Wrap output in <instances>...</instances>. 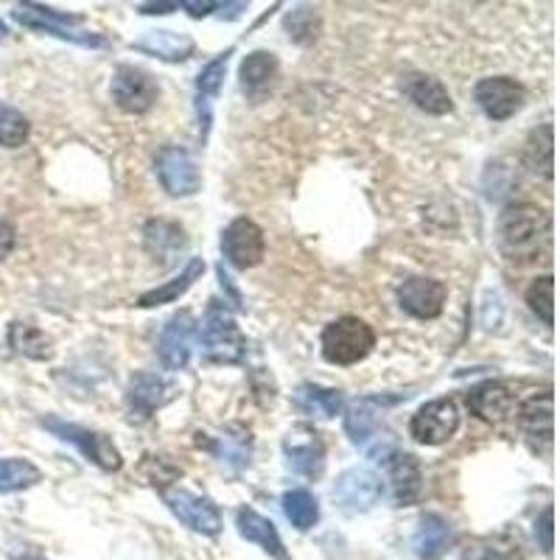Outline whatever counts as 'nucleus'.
Listing matches in <instances>:
<instances>
[{"label":"nucleus","instance_id":"nucleus-20","mask_svg":"<svg viewBox=\"0 0 560 560\" xmlns=\"http://www.w3.org/2000/svg\"><path fill=\"white\" fill-rule=\"evenodd\" d=\"M468 410L485 424H502L513 415L515 395L502 381H483V385L471 387Z\"/></svg>","mask_w":560,"mask_h":560},{"label":"nucleus","instance_id":"nucleus-31","mask_svg":"<svg viewBox=\"0 0 560 560\" xmlns=\"http://www.w3.org/2000/svg\"><path fill=\"white\" fill-rule=\"evenodd\" d=\"M9 345L20 356L34 358V362H48L53 356V342L42 328L32 326V322H12L9 326Z\"/></svg>","mask_w":560,"mask_h":560},{"label":"nucleus","instance_id":"nucleus-21","mask_svg":"<svg viewBox=\"0 0 560 560\" xmlns=\"http://www.w3.org/2000/svg\"><path fill=\"white\" fill-rule=\"evenodd\" d=\"M196 446L199 449H208L210 454H216L222 463H228L233 471H242L249 465V456H253V431L244 429V426L233 424L222 431L219 437L210 435H196Z\"/></svg>","mask_w":560,"mask_h":560},{"label":"nucleus","instance_id":"nucleus-17","mask_svg":"<svg viewBox=\"0 0 560 560\" xmlns=\"http://www.w3.org/2000/svg\"><path fill=\"white\" fill-rule=\"evenodd\" d=\"M449 289L435 278H410L398 289V306L415 319H435L443 314Z\"/></svg>","mask_w":560,"mask_h":560},{"label":"nucleus","instance_id":"nucleus-37","mask_svg":"<svg viewBox=\"0 0 560 560\" xmlns=\"http://www.w3.org/2000/svg\"><path fill=\"white\" fill-rule=\"evenodd\" d=\"M460 560H508V558H504V552L496 547V544L479 541V544H474V547L463 549Z\"/></svg>","mask_w":560,"mask_h":560},{"label":"nucleus","instance_id":"nucleus-2","mask_svg":"<svg viewBox=\"0 0 560 560\" xmlns=\"http://www.w3.org/2000/svg\"><path fill=\"white\" fill-rule=\"evenodd\" d=\"M196 337L203 342L205 362L214 365H239L247 358V337L235 326V317L222 300H210L203 326L196 328Z\"/></svg>","mask_w":560,"mask_h":560},{"label":"nucleus","instance_id":"nucleus-36","mask_svg":"<svg viewBox=\"0 0 560 560\" xmlns=\"http://www.w3.org/2000/svg\"><path fill=\"white\" fill-rule=\"evenodd\" d=\"M317 28H319L317 14H314L308 7L294 9V12L287 17V32H292L289 37H294L297 42H312V39L317 37Z\"/></svg>","mask_w":560,"mask_h":560},{"label":"nucleus","instance_id":"nucleus-13","mask_svg":"<svg viewBox=\"0 0 560 560\" xmlns=\"http://www.w3.org/2000/svg\"><path fill=\"white\" fill-rule=\"evenodd\" d=\"M406 395H365V398H356L345 412V431L351 437V443L362 446V449L370 451L373 440L381 443V437L378 435V421H381V412L387 406H395L401 404Z\"/></svg>","mask_w":560,"mask_h":560},{"label":"nucleus","instance_id":"nucleus-41","mask_svg":"<svg viewBox=\"0 0 560 560\" xmlns=\"http://www.w3.org/2000/svg\"><path fill=\"white\" fill-rule=\"evenodd\" d=\"M174 9H180V3H141L137 12L141 14H169V12H174Z\"/></svg>","mask_w":560,"mask_h":560},{"label":"nucleus","instance_id":"nucleus-7","mask_svg":"<svg viewBox=\"0 0 560 560\" xmlns=\"http://www.w3.org/2000/svg\"><path fill=\"white\" fill-rule=\"evenodd\" d=\"M160 496H163L166 508H169L185 527L194 529V533H222V513H219V508H216L214 499H208V496L191 494V490L174 488V485L160 490Z\"/></svg>","mask_w":560,"mask_h":560},{"label":"nucleus","instance_id":"nucleus-42","mask_svg":"<svg viewBox=\"0 0 560 560\" xmlns=\"http://www.w3.org/2000/svg\"><path fill=\"white\" fill-rule=\"evenodd\" d=\"M242 12H247V3H219V14L228 20L242 17Z\"/></svg>","mask_w":560,"mask_h":560},{"label":"nucleus","instance_id":"nucleus-30","mask_svg":"<svg viewBox=\"0 0 560 560\" xmlns=\"http://www.w3.org/2000/svg\"><path fill=\"white\" fill-rule=\"evenodd\" d=\"M294 404L303 415L312 417H337L345 410V395L342 390H331V387L319 385H300L294 392Z\"/></svg>","mask_w":560,"mask_h":560},{"label":"nucleus","instance_id":"nucleus-24","mask_svg":"<svg viewBox=\"0 0 560 560\" xmlns=\"http://www.w3.org/2000/svg\"><path fill=\"white\" fill-rule=\"evenodd\" d=\"M235 524H239V533H242V538L258 544V547H261L264 552L272 555V558L287 560V552H283V541H280L278 527L269 522L267 515H261L258 510H253V508H242L239 513H235Z\"/></svg>","mask_w":560,"mask_h":560},{"label":"nucleus","instance_id":"nucleus-32","mask_svg":"<svg viewBox=\"0 0 560 560\" xmlns=\"http://www.w3.org/2000/svg\"><path fill=\"white\" fill-rule=\"evenodd\" d=\"M42 483V471L20 456H0V494H17Z\"/></svg>","mask_w":560,"mask_h":560},{"label":"nucleus","instance_id":"nucleus-35","mask_svg":"<svg viewBox=\"0 0 560 560\" xmlns=\"http://www.w3.org/2000/svg\"><path fill=\"white\" fill-rule=\"evenodd\" d=\"M28 132H32L28 118L20 110H14V107L0 101V146L17 149V146H23L28 141Z\"/></svg>","mask_w":560,"mask_h":560},{"label":"nucleus","instance_id":"nucleus-10","mask_svg":"<svg viewBox=\"0 0 560 560\" xmlns=\"http://www.w3.org/2000/svg\"><path fill=\"white\" fill-rule=\"evenodd\" d=\"M224 261L235 269H253L267 255V235L253 219H235L222 233Z\"/></svg>","mask_w":560,"mask_h":560},{"label":"nucleus","instance_id":"nucleus-15","mask_svg":"<svg viewBox=\"0 0 560 560\" xmlns=\"http://www.w3.org/2000/svg\"><path fill=\"white\" fill-rule=\"evenodd\" d=\"M381 465L387 468V479H390L392 499H395L401 508H410L421 499L424 494V468L417 463L415 454H406V451L390 449L387 454L378 456Z\"/></svg>","mask_w":560,"mask_h":560},{"label":"nucleus","instance_id":"nucleus-25","mask_svg":"<svg viewBox=\"0 0 560 560\" xmlns=\"http://www.w3.org/2000/svg\"><path fill=\"white\" fill-rule=\"evenodd\" d=\"M451 524L446 522L443 515L426 513L421 522H417L415 538H412V549H415L417 558L424 560H437L440 555H446V549L451 547Z\"/></svg>","mask_w":560,"mask_h":560},{"label":"nucleus","instance_id":"nucleus-18","mask_svg":"<svg viewBox=\"0 0 560 560\" xmlns=\"http://www.w3.org/2000/svg\"><path fill=\"white\" fill-rule=\"evenodd\" d=\"M194 333H196V319L191 312H176L174 317L163 326L160 333V362L166 370H185L191 362V348H194Z\"/></svg>","mask_w":560,"mask_h":560},{"label":"nucleus","instance_id":"nucleus-34","mask_svg":"<svg viewBox=\"0 0 560 560\" xmlns=\"http://www.w3.org/2000/svg\"><path fill=\"white\" fill-rule=\"evenodd\" d=\"M527 306L535 317L541 319L544 326H552L555 322V283L552 275H544V278H535L527 289Z\"/></svg>","mask_w":560,"mask_h":560},{"label":"nucleus","instance_id":"nucleus-23","mask_svg":"<svg viewBox=\"0 0 560 560\" xmlns=\"http://www.w3.org/2000/svg\"><path fill=\"white\" fill-rule=\"evenodd\" d=\"M194 39L188 34L169 32V28H157V32L144 34V37L132 42V51L149 53V57L163 59V62H185L194 53Z\"/></svg>","mask_w":560,"mask_h":560},{"label":"nucleus","instance_id":"nucleus-4","mask_svg":"<svg viewBox=\"0 0 560 560\" xmlns=\"http://www.w3.org/2000/svg\"><path fill=\"white\" fill-rule=\"evenodd\" d=\"M12 17L17 20L20 26L32 28V32L51 34V37L76 42V46H85V48H105L107 46V37L85 32V28H82V17H76V14L57 12V9L37 7V3H17L12 12Z\"/></svg>","mask_w":560,"mask_h":560},{"label":"nucleus","instance_id":"nucleus-11","mask_svg":"<svg viewBox=\"0 0 560 560\" xmlns=\"http://www.w3.org/2000/svg\"><path fill=\"white\" fill-rule=\"evenodd\" d=\"M460 429V410L451 398H437L429 401L412 415L410 435L417 443L424 446H440L456 435Z\"/></svg>","mask_w":560,"mask_h":560},{"label":"nucleus","instance_id":"nucleus-6","mask_svg":"<svg viewBox=\"0 0 560 560\" xmlns=\"http://www.w3.org/2000/svg\"><path fill=\"white\" fill-rule=\"evenodd\" d=\"M176 385L166 376L141 370L130 378L126 387V410H130L132 424H146L157 410H163L176 398Z\"/></svg>","mask_w":560,"mask_h":560},{"label":"nucleus","instance_id":"nucleus-14","mask_svg":"<svg viewBox=\"0 0 560 560\" xmlns=\"http://www.w3.org/2000/svg\"><path fill=\"white\" fill-rule=\"evenodd\" d=\"M474 98L490 121H508L524 107L527 90L510 76H490L476 85Z\"/></svg>","mask_w":560,"mask_h":560},{"label":"nucleus","instance_id":"nucleus-40","mask_svg":"<svg viewBox=\"0 0 560 560\" xmlns=\"http://www.w3.org/2000/svg\"><path fill=\"white\" fill-rule=\"evenodd\" d=\"M538 529H541L544 535V541H541L544 552H552V508H547L541 513V524H538Z\"/></svg>","mask_w":560,"mask_h":560},{"label":"nucleus","instance_id":"nucleus-19","mask_svg":"<svg viewBox=\"0 0 560 560\" xmlns=\"http://www.w3.org/2000/svg\"><path fill=\"white\" fill-rule=\"evenodd\" d=\"M230 57H233V48H228L224 53H219L216 59H210L208 65L199 71L196 76V118H199V137H203V144L208 141V130H210V121H214V101L219 98L224 85V73H228L230 65Z\"/></svg>","mask_w":560,"mask_h":560},{"label":"nucleus","instance_id":"nucleus-26","mask_svg":"<svg viewBox=\"0 0 560 560\" xmlns=\"http://www.w3.org/2000/svg\"><path fill=\"white\" fill-rule=\"evenodd\" d=\"M146 249H149L155 258H163L166 267L176 261L174 255L183 253L188 247V239H185V230L176 222H166V219H151L144 228Z\"/></svg>","mask_w":560,"mask_h":560},{"label":"nucleus","instance_id":"nucleus-8","mask_svg":"<svg viewBox=\"0 0 560 560\" xmlns=\"http://www.w3.org/2000/svg\"><path fill=\"white\" fill-rule=\"evenodd\" d=\"M112 101L118 110L130 112V115H144L160 98V87H157L155 76L146 73L144 68L135 65H121L112 73Z\"/></svg>","mask_w":560,"mask_h":560},{"label":"nucleus","instance_id":"nucleus-9","mask_svg":"<svg viewBox=\"0 0 560 560\" xmlns=\"http://www.w3.org/2000/svg\"><path fill=\"white\" fill-rule=\"evenodd\" d=\"M385 496V479L370 468H348L333 485V502L345 513H367Z\"/></svg>","mask_w":560,"mask_h":560},{"label":"nucleus","instance_id":"nucleus-27","mask_svg":"<svg viewBox=\"0 0 560 560\" xmlns=\"http://www.w3.org/2000/svg\"><path fill=\"white\" fill-rule=\"evenodd\" d=\"M203 272H205L203 258H188L183 272L176 275V278H171L169 283H163V287H157L151 289V292L141 294V297H137V306L155 308V306H163V303H176V300L183 297V294L194 287L196 280L203 278Z\"/></svg>","mask_w":560,"mask_h":560},{"label":"nucleus","instance_id":"nucleus-12","mask_svg":"<svg viewBox=\"0 0 560 560\" xmlns=\"http://www.w3.org/2000/svg\"><path fill=\"white\" fill-rule=\"evenodd\" d=\"M157 176H160V185L169 191L171 196H191L199 191L203 185V174H199V166H196L194 155L183 146H166L160 155H157Z\"/></svg>","mask_w":560,"mask_h":560},{"label":"nucleus","instance_id":"nucleus-39","mask_svg":"<svg viewBox=\"0 0 560 560\" xmlns=\"http://www.w3.org/2000/svg\"><path fill=\"white\" fill-rule=\"evenodd\" d=\"M180 7L185 9V12L191 14V17H208L210 12H216V9H219V3H208V0H205V3H196V0H183V3H180Z\"/></svg>","mask_w":560,"mask_h":560},{"label":"nucleus","instance_id":"nucleus-3","mask_svg":"<svg viewBox=\"0 0 560 560\" xmlns=\"http://www.w3.org/2000/svg\"><path fill=\"white\" fill-rule=\"evenodd\" d=\"M373 348H376V331L358 317H339L322 331V356L331 365H358Z\"/></svg>","mask_w":560,"mask_h":560},{"label":"nucleus","instance_id":"nucleus-5","mask_svg":"<svg viewBox=\"0 0 560 560\" xmlns=\"http://www.w3.org/2000/svg\"><path fill=\"white\" fill-rule=\"evenodd\" d=\"M39 424L46 426L53 437H59L62 443L76 446L78 454L85 456V460H90V463L98 465L101 471H121V465H124L121 451H118L115 443H112L107 435H101V431H93L87 429V426L68 424V421L53 415L42 417Z\"/></svg>","mask_w":560,"mask_h":560},{"label":"nucleus","instance_id":"nucleus-38","mask_svg":"<svg viewBox=\"0 0 560 560\" xmlns=\"http://www.w3.org/2000/svg\"><path fill=\"white\" fill-rule=\"evenodd\" d=\"M14 244H17V233H14V228L7 219H0V261L12 255Z\"/></svg>","mask_w":560,"mask_h":560},{"label":"nucleus","instance_id":"nucleus-29","mask_svg":"<svg viewBox=\"0 0 560 560\" xmlns=\"http://www.w3.org/2000/svg\"><path fill=\"white\" fill-rule=\"evenodd\" d=\"M239 78H242V87L249 96H264L278 78V57L269 51L247 53L242 68H239Z\"/></svg>","mask_w":560,"mask_h":560},{"label":"nucleus","instance_id":"nucleus-22","mask_svg":"<svg viewBox=\"0 0 560 560\" xmlns=\"http://www.w3.org/2000/svg\"><path fill=\"white\" fill-rule=\"evenodd\" d=\"M404 96L410 98L417 110L429 112V115H446V112L454 110L451 105L449 90L443 87V82L435 76H426V73H410L404 76Z\"/></svg>","mask_w":560,"mask_h":560},{"label":"nucleus","instance_id":"nucleus-28","mask_svg":"<svg viewBox=\"0 0 560 560\" xmlns=\"http://www.w3.org/2000/svg\"><path fill=\"white\" fill-rule=\"evenodd\" d=\"M524 435L533 443H552V392L544 390L541 395H533L519 412Z\"/></svg>","mask_w":560,"mask_h":560},{"label":"nucleus","instance_id":"nucleus-1","mask_svg":"<svg viewBox=\"0 0 560 560\" xmlns=\"http://www.w3.org/2000/svg\"><path fill=\"white\" fill-rule=\"evenodd\" d=\"M549 235L552 219L533 203L510 205L499 219V247L508 255V261H538V255L549 247Z\"/></svg>","mask_w":560,"mask_h":560},{"label":"nucleus","instance_id":"nucleus-43","mask_svg":"<svg viewBox=\"0 0 560 560\" xmlns=\"http://www.w3.org/2000/svg\"><path fill=\"white\" fill-rule=\"evenodd\" d=\"M7 34H9L7 23H3V20H0V39H7Z\"/></svg>","mask_w":560,"mask_h":560},{"label":"nucleus","instance_id":"nucleus-44","mask_svg":"<svg viewBox=\"0 0 560 560\" xmlns=\"http://www.w3.org/2000/svg\"><path fill=\"white\" fill-rule=\"evenodd\" d=\"M17 560H46V558H39V555H20Z\"/></svg>","mask_w":560,"mask_h":560},{"label":"nucleus","instance_id":"nucleus-16","mask_svg":"<svg viewBox=\"0 0 560 560\" xmlns=\"http://www.w3.org/2000/svg\"><path fill=\"white\" fill-rule=\"evenodd\" d=\"M283 454L289 460V468L312 476V479H317L326 468V443H322V435L314 431L312 426H297L289 431L283 437Z\"/></svg>","mask_w":560,"mask_h":560},{"label":"nucleus","instance_id":"nucleus-33","mask_svg":"<svg viewBox=\"0 0 560 560\" xmlns=\"http://www.w3.org/2000/svg\"><path fill=\"white\" fill-rule=\"evenodd\" d=\"M283 513H287V519L300 529V533H306V529H312L314 524L319 522L317 496L306 488L287 490V494H283Z\"/></svg>","mask_w":560,"mask_h":560}]
</instances>
